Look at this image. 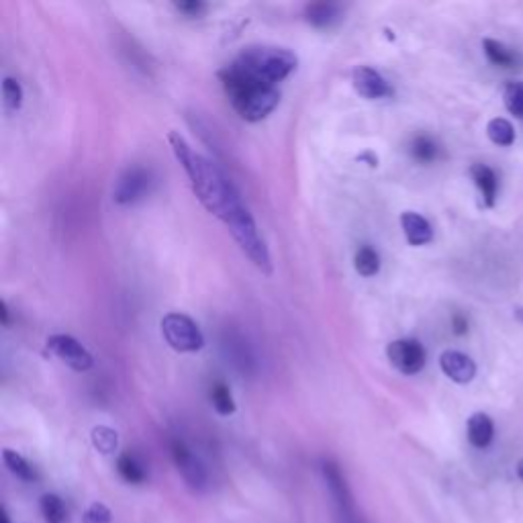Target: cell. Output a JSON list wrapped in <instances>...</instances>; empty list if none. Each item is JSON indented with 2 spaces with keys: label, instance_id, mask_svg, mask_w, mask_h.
Here are the masks:
<instances>
[{
  "label": "cell",
  "instance_id": "26",
  "mask_svg": "<svg viewBox=\"0 0 523 523\" xmlns=\"http://www.w3.org/2000/svg\"><path fill=\"white\" fill-rule=\"evenodd\" d=\"M505 109L519 121H523V82H509L503 92Z\"/></svg>",
  "mask_w": 523,
  "mask_h": 523
},
{
  "label": "cell",
  "instance_id": "17",
  "mask_svg": "<svg viewBox=\"0 0 523 523\" xmlns=\"http://www.w3.org/2000/svg\"><path fill=\"white\" fill-rule=\"evenodd\" d=\"M483 50H485L487 60H489L493 66H499V68H515L517 62H519L517 52H513L511 47H507L505 43H501V41H497V39H485V41H483Z\"/></svg>",
  "mask_w": 523,
  "mask_h": 523
},
{
  "label": "cell",
  "instance_id": "23",
  "mask_svg": "<svg viewBox=\"0 0 523 523\" xmlns=\"http://www.w3.org/2000/svg\"><path fill=\"white\" fill-rule=\"evenodd\" d=\"M487 135L489 139L493 141L495 146H503V148H509L513 146V141H515V129L513 125L503 119V117H495L489 121L487 125Z\"/></svg>",
  "mask_w": 523,
  "mask_h": 523
},
{
  "label": "cell",
  "instance_id": "21",
  "mask_svg": "<svg viewBox=\"0 0 523 523\" xmlns=\"http://www.w3.org/2000/svg\"><path fill=\"white\" fill-rule=\"evenodd\" d=\"M3 462H5V466L15 474L17 479H21V481H25V483L37 481L35 468H33V466L27 462V458H23L19 452H15V450H11V448H5V450H3Z\"/></svg>",
  "mask_w": 523,
  "mask_h": 523
},
{
  "label": "cell",
  "instance_id": "28",
  "mask_svg": "<svg viewBox=\"0 0 523 523\" xmlns=\"http://www.w3.org/2000/svg\"><path fill=\"white\" fill-rule=\"evenodd\" d=\"M113 513L105 503H92L84 513V523H111Z\"/></svg>",
  "mask_w": 523,
  "mask_h": 523
},
{
  "label": "cell",
  "instance_id": "12",
  "mask_svg": "<svg viewBox=\"0 0 523 523\" xmlns=\"http://www.w3.org/2000/svg\"><path fill=\"white\" fill-rule=\"evenodd\" d=\"M440 366H442V372L458 385H466L474 376H477V364H474V360L470 356H466L458 350L444 352L440 356Z\"/></svg>",
  "mask_w": 523,
  "mask_h": 523
},
{
  "label": "cell",
  "instance_id": "24",
  "mask_svg": "<svg viewBox=\"0 0 523 523\" xmlns=\"http://www.w3.org/2000/svg\"><path fill=\"white\" fill-rule=\"evenodd\" d=\"M209 399H211V403H213V407L219 415H233L235 413V401L231 397V391L225 383H221V380H217V383L211 385Z\"/></svg>",
  "mask_w": 523,
  "mask_h": 523
},
{
  "label": "cell",
  "instance_id": "33",
  "mask_svg": "<svg viewBox=\"0 0 523 523\" xmlns=\"http://www.w3.org/2000/svg\"><path fill=\"white\" fill-rule=\"evenodd\" d=\"M0 523H11V519H9V515H7V511H5V509L0 511Z\"/></svg>",
  "mask_w": 523,
  "mask_h": 523
},
{
  "label": "cell",
  "instance_id": "5",
  "mask_svg": "<svg viewBox=\"0 0 523 523\" xmlns=\"http://www.w3.org/2000/svg\"><path fill=\"white\" fill-rule=\"evenodd\" d=\"M321 472H323V481L327 485L329 497H331V501H334L338 521L340 523H364L358 513L356 501L352 497V491L348 487V481L344 477L342 468L334 460H325L321 464Z\"/></svg>",
  "mask_w": 523,
  "mask_h": 523
},
{
  "label": "cell",
  "instance_id": "14",
  "mask_svg": "<svg viewBox=\"0 0 523 523\" xmlns=\"http://www.w3.org/2000/svg\"><path fill=\"white\" fill-rule=\"evenodd\" d=\"M470 176L477 184L481 199H483V207L491 209L497 203V195H499V178L495 174L493 168H489L487 164H472L470 166Z\"/></svg>",
  "mask_w": 523,
  "mask_h": 523
},
{
  "label": "cell",
  "instance_id": "7",
  "mask_svg": "<svg viewBox=\"0 0 523 523\" xmlns=\"http://www.w3.org/2000/svg\"><path fill=\"white\" fill-rule=\"evenodd\" d=\"M152 184H154V176L148 168H141V166L127 168L115 184L113 201L117 205H133L150 195Z\"/></svg>",
  "mask_w": 523,
  "mask_h": 523
},
{
  "label": "cell",
  "instance_id": "32",
  "mask_svg": "<svg viewBox=\"0 0 523 523\" xmlns=\"http://www.w3.org/2000/svg\"><path fill=\"white\" fill-rule=\"evenodd\" d=\"M517 477L523 481V458L517 462Z\"/></svg>",
  "mask_w": 523,
  "mask_h": 523
},
{
  "label": "cell",
  "instance_id": "4",
  "mask_svg": "<svg viewBox=\"0 0 523 523\" xmlns=\"http://www.w3.org/2000/svg\"><path fill=\"white\" fill-rule=\"evenodd\" d=\"M229 233L233 235V240L237 242V246L242 248V252L264 272L270 274L272 272V262H270V252L264 244V240L258 233L256 221L252 217V213L248 211V207L237 213L229 223H227Z\"/></svg>",
  "mask_w": 523,
  "mask_h": 523
},
{
  "label": "cell",
  "instance_id": "31",
  "mask_svg": "<svg viewBox=\"0 0 523 523\" xmlns=\"http://www.w3.org/2000/svg\"><path fill=\"white\" fill-rule=\"evenodd\" d=\"M0 317H3V325H9V307L5 301L0 303Z\"/></svg>",
  "mask_w": 523,
  "mask_h": 523
},
{
  "label": "cell",
  "instance_id": "22",
  "mask_svg": "<svg viewBox=\"0 0 523 523\" xmlns=\"http://www.w3.org/2000/svg\"><path fill=\"white\" fill-rule=\"evenodd\" d=\"M90 440H92L94 450L101 452L103 456H111L119 448V434L113 430V427H107V425L94 427V430L90 432Z\"/></svg>",
  "mask_w": 523,
  "mask_h": 523
},
{
  "label": "cell",
  "instance_id": "19",
  "mask_svg": "<svg viewBox=\"0 0 523 523\" xmlns=\"http://www.w3.org/2000/svg\"><path fill=\"white\" fill-rule=\"evenodd\" d=\"M117 472H119V477L129 485H141L148 479V472H146L144 464H141L133 454H127V452L117 458Z\"/></svg>",
  "mask_w": 523,
  "mask_h": 523
},
{
  "label": "cell",
  "instance_id": "9",
  "mask_svg": "<svg viewBox=\"0 0 523 523\" xmlns=\"http://www.w3.org/2000/svg\"><path fill=\"white\" fill-rule=\"evenodd\" d=\"M47 350H50L56 358H60L64 364H68L76 372H86L94 364L92 354L72 336H64V334L52 336L50 340H47Z\"/></svg>",
  "mask_w": 523,
  "mask_h": 523
},
{
  "label": "cell",
  "instance_id": "10",
  "mask_svg": "<svg viewBox=\"0 0 523 523\" xmlns=\"http://www.w3.org/2000/svg\"><path fill=\"white\" fill-rule=\"evenodd\" d=\"M387 356L391 364L401 372V374H417L425 366V350L421 342L405 338V340H395L387 348Z\"/></svg>",
  "mask_w": 523,
  "mask_h": 523
},
{
  "label": "cell",
  "instance_id": "15",
  "mask_svg": "<svg viewBox=\"0 0 523 523\" xmlns=\"http://www.w3.org/2000/svg\"><path fill=\"white\" fill-rule=\"evenodd\" d=\"M466 436H468V442L474 448H479V450L489 448L493 438H495V423H493V419L487 413L470 415V419L466 423Z\"/></svg>",
  "mask_w": 523,
  "mask_h": 523
},
{
  "label": "cell",
  "instance_id": "2",
  "mask_svg": "<svg viewBox=\"0 0 523 523\" xmlns=\"http://www.w3.org/2000/svg\"><path fill=\"white\" fill-rule=\"evenodd\" d=\"M219 78L233 109L250 123L266 119L280 101V92L276 86H268L264 82L254 80L242 70H237L233 64L221 70Z\"/></svg>",
  "mask_w": 523,
  "mask_h": 523
},
{
  "label": "cell",
  "instance_id": "1",
  "mask_svg": "<svg viewBox=\"0 0 523 523\" xmlns=\"http://www.w3.org/2000/svg\"><path fill=\"white\" fill-rule=\"evenodd\" d=\"M168 141L176 160L188 174L197 199L203 203V207L209 213H213L217 219H221L227 225L237 213H242L246 209L240 193H237V188L217 164H213L201 154H195L193 148L184 141V137L176 131H170Z\"/></svg>",
  "mask_w": 523,
  "mask_h": 523
},
{
  "label": "cell",
  "instance_id": "20",
  "mask_svg": "<svg viewBox=\"0 0 523 523\" xmlns=\"http://www.w3.org/2000/svg\"><path fill=\"white\" fill-rule=\"evenodd\" d=\"M39 509H41L45 523H66L68 509H66V503L60 495H56V493L41 495Z\"/></svg>",
  "mask_w": 523,
  "mask_h": 523
},
{
  "label": "cell",
  "instance_id": "29",
  "mask_svg": "<svg viewBox=\"0 0 523 523\" xmlns=\"http://www.w3.org/2000/svg\"><path fill=\"white\" fill-rule=\"evenodd\" d=\"M174 7L178 13L186 15V17H201L207 13V5L199 3V0H190V3H176Z\"/></svg>",
  "mask_w": 523,
  "mask_h": 523
},
{
  "label": "cell",
  "instance_id": "13",
  "mask_svg": "<svg viewBox=\"0 0 523 523\" xmlns=\"http://www.w3.org/2000/svg\"><path fill=\"white\" fill-rule=\"evenodd\" d=\"M401 227H403V233L407 237V242L415 248L419 246H427L432 240H434V229L430 225V221H427L423 215L419 213H413V211H405L401 215Z\"/></svg>",
  "mask_w": 523,
  "mask_h": 523
},
{
  "label": "cell",
  "instance_id": "30",
  "mask_svg": "<svg viewBox=\"0 0 523 523\" xmlns=\"http://www.w3.org/2000/svg\"><path fill=\"white\" fill-rule=\"evenodd\" d=\"M452 327H454V334L456 336H464L468 331V321L464 315H454L452 317Z\"/></svg>",
  "mask_w": 523,
  "mask_h": 523
},
{
  "label": "cell",
  "instance_id": "18",
  "mask_svg": "<svg viewBox=\"0 0 523 523\" xmlns=\"http://www.w3.org/2000/svg\"><path fill=\"white\" fill-rule=\"evenodd\" d=\"M409 152L413 156L415 162L419 164H432L438 160L440 156V146L436 144V139L432 135H425V133H419L411 139V146H409Z\"/></svg>",
  "mask_w": 523,
  "mask_h": 523
},
{
  "label": "cell",
  "instance_id": "8",
  "mask_svg": "<svg viewBox=\"0 0 523 523\" xmlns=\"http://www.w3.org/2000/svg\"><path fill=\"white\" fill-rule=\"evenodd\" d=\"M172 452V460L176 464V470L180 472L182 481L193 489V491H203L207 487V470L203 466V462L193 454L184 442L174 440L170 446Z\"/></svg>",
  "mask_w": 523,
  "mask_h": 523
},
{
  "label": "cell",
  "instance_id": "25",
  "mask_svg": "<svg viewBox=\"0 0 523 523\" xmlns=\"http://www.w3.org/2000/svg\"><path fill=\"white\" fill-rule=\"evenodd\" d=\"M354 266H356V272L364 278H370L374 276L378 270H380V256L374 248L370 246H362L358 252H356V258H354Z\"/></svg>",
  "mask_w": 523,
  "mask_h": 523
},
{
  "label": "cell",
  "instance_id": "27",
  "mask_svg": "<svg viewBox=\"0 0 523 523\" xmlns=\"http://www.w3.org/2000/svg\"><path fill=\"white\" fill-rule=\"evenodd\" d=\"M3 97L9 111H19L23 105V88L15 78H5L3 82Z\"/></svg>",
  "mask_w": 523,
  "mask_h": 523
},
{
  "label": "cell",
  "instance_id": "3",
  "mask_svg": "<svg viewBox=\"0 0 523 523\" xmlns=\"http://www.w3.org/2000/svg\"><path fill=\"white\" fill-rule=\"evenodd\" d=\"M233 66L258 82L276 86L297 68V56L284 47L250 45L233 60Z\"/></svg>",
  "mask_w": 523,
  "mask_h": 523
},
{
  "label": "cell",
  "instance_id": "6",
  "mask_svg": "<svg viewBox=\"0 0 523 523\" xmlns=\"http://www.w3.org/2000/svg\"><path fill=\"white\" fill-rule=\"evenodd\" d=\"M162 336L166 344L176 352H199L205 346V338L199 325L184 313H168L162 319Z\"/></svg>",
  "mask_w": 523,
  "mask_h": 523
},
{
  "label": "cell",
  "instance_id": "16",
  "mask_svg": "<svg viewBox=\"0 0 523 523\" xmlns=\"http://www.w3.org/2000/svg\"><path fill=\"white\" fill-rule=\"evenodd\" d=\"M342 17V11L338 5L334 3H313L305 9V19L319 29L331 27L334 23H338Z\"/></svg>",
  "mask_w": 523,
  "mask_h": 523
},
{
  "label": "cell",
  "instance_id": "11",
  "mask_svg": "<svg viewBox=\"0 0 523 523\" xmlns=\"http://www.w3.org/2000/svg\"><path fill=\"white\" fill-rule=\"evenodd\" d=\"M354 88L360 94V97L368 99V101H378V99H387L393 94V88L389 86V82L383 78V74L376 72L374 68L368 66H360L354 70Z\"/></svg>",
  "mask_w": 523,
  "mask_h": 523
}]
</instances>
